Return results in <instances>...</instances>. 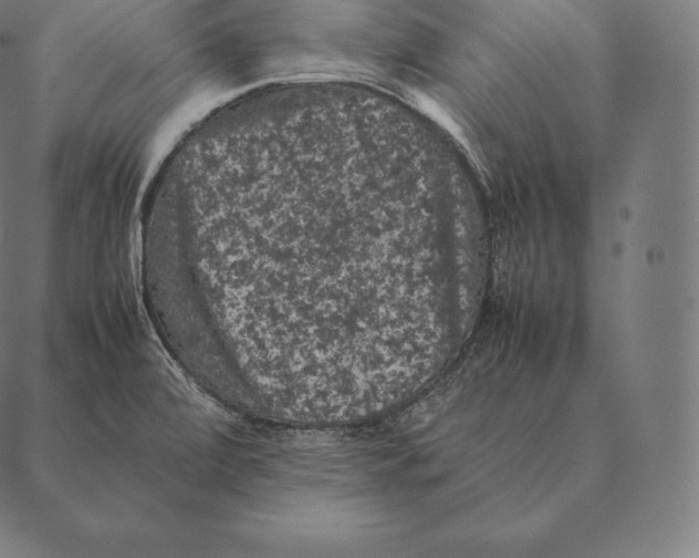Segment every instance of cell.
<instances>
[{"mask_svg": "<svg viewBox=\"0 0 699 558\" xmlns=\"http://www.w3.org/2000/svg\"><path fill=\"white\" fill-rule=\"evenodd\" d=\"M319 146V145H317ZM274 127L226 153L201 213L194 289L213 321L259 340L378 323L400 299L382 169Z\"/></svg>", "mask_w": 699, "mask_h": 558, "instance_id": "1", "label": "cell"}]
</instances>
